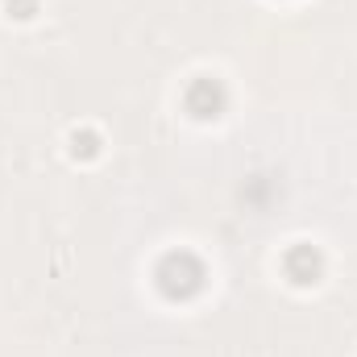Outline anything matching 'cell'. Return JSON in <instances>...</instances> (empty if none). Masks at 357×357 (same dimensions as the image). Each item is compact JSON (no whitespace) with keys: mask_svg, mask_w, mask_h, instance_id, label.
<instances>
[{"mask_svg":"<svg viewBox=\"0 0 357 357\" xmlns=\"http://www.w3.org/2000/svg\"><path fill=\"white\" fill-rule=\"evenodd\" d=\"M154 278H158V291H162L167 299H191V295L204 291L208 270H204V262H199L191 250H175V254H167V258L158 262Z\"/></svg>","mask_w":357,"mask_h":357,"instance_id":"6da1fadb","label":"cell"},{"mask_svg":"<svg viewBox=\"0 0 357 357\" xmlns=\"http://www.w3.org/2000/svg\"><path fill=\"white\" fill-rule=\"evenodd\" d=\"M183 104H187V112H191L195 121H216V116L225 112L229 96H225V84H220V79L199 75V79H191V88L183 91Z\"/></svg>","mask_w":357,"mask_h":357,"instance_id":"7a4b0ae2","label":"cell"},{"mask_svg":"<svg viewBox=\"0 0 357 357\" xmlns=\"http://www.w3.org/2000/svg\"><path fill=\"white\" fill-rule=\"evenodd\" d=\"M282 270H287V278H291L295 287H312V282H320L324 258H320L316 245H291L287 258H282Z\"/></svg>","mask_w":357,"mask_h":357,"instance_id":"3957f363","label":"cell"},{"mask_svg":"<svg viewBox=\"0 0 357 357\" xmlns=\"http://www.w3.org/2000/svg\"><path fill=\"white\" fill-rule=\"evenodd\" d=\"M75 154H84V158H91V154H96V133H84V137L75 133Z\"/></svg>","mask_w":357,"mask_h":357,"instance_id":"277c9868","label":"cell"},{"mask_svg":"<svg viewBox=\"0 0 357 357\" xmlns=\"http://www.w3.org/2000/svg\"><path fill=\"white\" fill-rule=\"evenodd\" d=\"M8 8H17V17H29L33 13V0H8Z\"/></svg>","mask_w":357,"mask_h":357,"instance_id":"5b68a950","label":"cell"}]
</instances>
